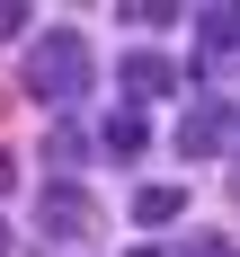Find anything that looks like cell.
<instances>
[{
    "mask_svg": "<svg viewBox=\"0 0 240 257\" xmlns=\"http://www.w3.org/2000/svg\"><path fill=\"white\" fill-rule=\"evenodd\" d=\"M18 80H27V98H36V106L71 115V106L89 98V80H98V62H89V36H80V27H36V36H27Z\"/></svg>",
    "mask_w": 240,
    "mask_h": 257,
    "instance_id": "6da1fadb",
    "label": "cell"
},
{
    "mask_svg": "<svg viewBox=\"0 0 240 257\" xmlns=\"http://www.w3.org/2000/svg\"><path fill=\"white\" fill-rule=\"evenodd\" d=\"M231 133H240V106H231V98H196L187 124H178V160H222Z\"/></svg>",
    "mask_w": 240,
    "mask_h": 257,
    "instance_id": "7a4b0ae2",
    "label": "cell"
},
{
    "mask_svg": "<svg viewBox=\"0 0 240 257\" xmlns=\"http://www.w3.org/2000/svg\"><path fill=\"white\" fill-rule=\"evenodd\" d=\"M36 222H45L53 248H80V239L98 231V204H89L80 186H45V195H36Z\"/></svg>",
    "mask_w": 240,
    "mask_h": 257,
    "instance_id": "3957f363",
    "label": "cell"
},
{
    "mask_svg": "<svg viewBox=\"0 0 240 257\" xmlns=\"http://www.w3.org/2000/svg\"><path fill=\"white\" fill-rule=\"evenodd\" d=\"M89 151H98V133H80L71 115H53V124H45V142H36V160H45V178H53V186H80Z\"/></svg>",
    "mask_w": 240,
    "mask_h": 257,
    "instance_id": "277c9868",
    "label": "cell"
},
{
    "mask_svg": "<svg viewBox=\"0 0 240 257\" xmlns=\"http://www.w3.org/2000/svg\"><path fill=\"white\" fill-rule=\"evenodd\" d=\"M222 53H240V9L231 0L196 9V62H187V71H222Z\"/></svg>",
    "mask_w": 240,
    "mask_h": 257,
    "instance_id": "5b68a950",
    "label": "cell"
},
{
    "mask_svg": "<svg viewBox=\"0 0 240 257\" xmlns=\"http://www.w3.org/2000/svg\"><path fill=\"white\" fill-rule=\"evenodd\" d=\"M116 71H125V106H151V98H169V89H178V62H169V53H151V45H133Z\"/></svg>",
    "mask_w": 240,
    "mask_h": 257,
    "instance_id": "8992f818",
    "label": "cell"
},
{
    "mask_svg": "<svg viewBox=\"0 0 240 257\" xmlns=\"http://www.w3.org/2000/svg\"><path fill=\"white\" fill-rule=\"evenodd\" d=\"M98 151L116 160V169H133V160L151 151V115H142V106H116V115H107V133H98Z\"/></svg>",
    "mask_w": 240,
    "mask_h": 257,
    "instance_id": "52a82bcc",
    "label": "cell"
},
{
    "mask_svg": "<svg viewBox=\"0 0 240 257\" xmlns=\"http://www.w3.org/2000/svg\"><path fill=\"white\" fill-rule=\"evenodd\" d=\"M178 213H187V195H178V186H142V195H133V222H142V231H169Z\"/></svg>",
    "mask_w": 240,
    "mask_h": 257,
    "instance_id": "ba28073f",
    "label": "cell"
},
{
    "mask_svg": "<svg viewBox=\"0 0 240 257\" xmlns=\"http://www.w3.org/2000/svg\"><path fill=\"white\" fill-rule=\"evenodd\" d=\"M178 257H240V248H231L222 231H187V239H178Z\"/></svg>",
    "mask_w": 240,
    "mask_h": 257,
    "instance_id": "9c48e42d",
    "label": "cell"
},
{
    "mask_svg": "<svg viewBox=\"0 0 240 257\" xmlns=\"http://www.w3.org/2000/svg\"><path fill=\"white\" fill-rule=\"evenodd\" d=\"M9 36H36V18H27L18 0H0V45H9Z\"/></svg>",
    "mask_w": 240,
    "mask_h": 257,
    "instance_id": "30bf717a",
    "label": "cell"
},
{
    "mask_svg": "<svg viewBox=\"0 0 240 257\" xmlns=\"http://www.w3.org/2000/svg\"><path fill=\"white\" fill-rule=\"evenodd\" d=\"M9 186H18V160H9V151H0V195H9Z\"/></svg>",
    "mask_w": 240,
    "mask_h": 257,
    "instance_id": "8fae6325",
    "label": "cell"
},
{
    "mask_svg": "<svg viewBox=\"0 0 240 257\" xmlns=\"http://www.w3.org/2000/svg\"><path fill=\"white\" fill-rule=\"evenodd\" d=\"M0 257H9V222H0Z\"/></svg>",
    "mask_w": 240,
    "mask_h": 257,
    "instance_id": "7c38bea8",
    "label": "cell"
},
{
    "mask_svg": "<svg viewBox=\"0 0 240 257\" xmlns=\"http://www.w3.org/2000/svg\"><path fill=\"white\" fill-rule=\"evenodd\" d=\"M125 257H160V248H125Z\"/></svg>",
    "mask_w": 240,
    "mask_h": 257,
    "instance_id": "4fadbf2b",
    "label": "cell"
}]
</instances>
